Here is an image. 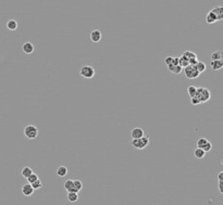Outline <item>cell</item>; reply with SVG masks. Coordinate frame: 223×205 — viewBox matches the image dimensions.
<instances>
[{
	"instance_id": "cell-6",
	"label": "cell",
	"mask_w": 223,
	"mask_h": 205,
	"mask_svg": "<svg viewBox=\"0 0 223 205\" xmlns=\"http://www.w3.org/2000/svg\"><path fill=\"white\" fill-rule=\"evenodd\" d=\"M131 136H132L133 139H140L143 136H145V132L142 128H139V127H135V128H133L132 132H131Z\"/></svg>"
},
{
	"instance_id": "cell-33",
	"label": "cell",
	"mask_w": 223,
	"mask_h": 205,
	"mask_svg": "<svg viewBox=\"0 0 223 205\" xmlns=\"http://www.w3.org/2000/svg\"><path fill=\"white\" fill-rule=\"evenodd\" d=\"M219 191L221 194H223V181H219Z\"/></svg>"
},
{
	"instance_id": "cell-2",
	"label": "cell",
	"mask_w": 223,
	"mask_h": 205,
	"mask_svg": "<svg viewBox=\"0 0 223 205\" xmlns=\"http://www.w3.org/2000/svg\"><path fill=\"white\" fill-rule=\"evenodd\" d=\"M24 135L27 139H31V140L36 139L38 136V129L34 125H27L24 128Z\"/></svg>"
},
{
	"instance_id": "cell-24",
	"label": "cell",
	"mask_w": 223,
	"mask_h": 205,
	"mask_svg": "<svg viewBox=\"0 0 223 205\" xmlns=\"http://www.w3.org/2000/svg\"><path fill=\"white\" fill-rule=\"evenodd\" d=\"M183 57L184 58H186L187 60H190V59H197L196 53H194V52H192V51H184Z\"/></svg>"
},
{
	"instance_id": "cell-14",
	"label": "cell",
	"mask_w": 223,
	"mask_h": 205,
	"mask_svg": "<svg viewBox=\"0 0 223 205\" xmlns=\"http://www.w3.org/2000/svg\"><path fill=\"white\" fill-rule=\"evenodd\" d=\"M194 67H195V69H196V71L200 74V73H203V72L206 71V67H207V66H206V63H203V62H199L198 61V62L196 63V65H194Z\"/></svg>"
},
{
	"instance_id": "cell-12",
	"label": "cell",
	"mask_w": 223,
	"mask_h": 205,
	"mask_svg": "<svg viewBox=\"0 0 223 205\" xmlns=\"http://www.w3.org/2000/svg\"><path fill=\"white\" fill-rule=\"evenodd\" d=\"M64 189L68 192H76L74 188V185H73V180H66L64 182ZM77 193V192H76Z\"/></svg>"
},
{
	"instance_id": "cell-28",
	"label": "cell",
	"mask_w": 223,
	"mask_h": 205,
	"mask_svg": "<svg viewBox=\"0 0 223 205\" xmlns=\"http://www.w3.org/2000/svg\"><path fill=\"white\" fill-rule=\"evenodd\" d=\"M43 187V182L40 181V179H37L36 181H34L33 183H32V188L34 189V190H37V189H40Z\"/></svg>"
},
{
	"instance_id": "cell-7",
	"label": "cell",
	"mask_w": 223,
	"mask_h": 205,
	"mask_svg": "<svg viewBox=\"0 0 223 205\" xmlns=\"http://www.w3.org/2000/svg\"><path fill=\"white\" fill-rule=\"evenodd\" d=\"M34 189L32 188V185L30 183H25V185H22V193L25 195V196H30L34 193Z\"/></svg>"
},
{
	"instance_id": "cell-1",
	"label": "cell",
	"mask_w": 223,
	"mask_h": 205,
	"mask_svg": "<svg viewBox=\"0 0 223 205\" xmlns=\"http://www.w3.org/2000/svg\"><path fill=\"white\" fill-rule=\"evenodd\" d=\"M195 97L198 98L200 103H205V102H208L209 100H210L211 94H210L209 89L199 87V88H197V90H196V96H195Z\"/></svg>"
},
{
	"instance_id": "cell-23",
	"label": "cell",
	"mask_w": 223,
	"mask_h": 205,
	"mask_svg": "<svg viewBox=\"0 0 223 205\" xmlns=\"http://www.w3.org/2000/svg\"><path fill=\"white\" fill-rule=\"evenodd\" d=\"M178 65L180 66H182V67H186V66H188V60L186 58H184L183 55L181 57V58H178Z\"/></svg>"
},
{
	"instance_id": "cell-15",
	"label": "cell",
	"mask_w": 223,
	"mask_h": 205,
	"mask_svg": "<svg viewBox=\"0 0 223 205\" xmlns=\"http://www.w3.org/2000/svg\"><path fill=\"white\" fill-rule=\"evenodd\" d=\"M168 69L169 71H171V72L174 74H180L182 72L183 67L180 66V65H172V64H171V65H168Z\"/></svg>"
},
{
	"instance_id": "cell-4",
	"label": "cell",
	"mask_w": 223,
	"mask_h": 205,
	"mask_svg": "<svg viewBox=\"0 0 223 205\" xmlns=\"http://www.w3.org/2000/svg\"><path fill=\"white\" fill-rule=\"evenodd\" d=\"M184 73H185V76L188 78V79H195L199 76V73L195 69L193 65H188L186 67H184Z\"/></svg>"
},
{
	"instance_id": "cell-3",
	"label": "cell",
	"mask_w": 223,
	"mask_h": 205,
	"mask_svg": "<svg viewBox=\"0 0 223 205\" xmlns=\"http://www.w3.org/2000/svg\"><path fill=\"white\" fill-rule=\"evenodd\" d=\"M79 75L84 78H93L95 76V69L89 65H84L79 69Z\"/></svg>"
},
{
	"instance_id": "cell-26",
	"label": "cell",
	"mask_w": 223,
	"mask_h": 205,
	"mask_svg": "<svg viewBox=\"0 0 223 205\" xmlns=\"http://www.w3.org/2000/svg\"><path fill=\"white\" fill-rule=\"evenodd\" d=\"M37 179H39L38 178V175L37 174H35V173H33L32 175L28 177V178H26V180H27V183H30V185H32L34 181H36Z\"/></svg>"
},
{
	"instance_id": "cell-17",
	"label": "cell",
	"mask_w": 223,
	"mask_h": 205,
	"mask_svg": "<svg viewBox=\"0 0 223 205\" xmlns=\"http://www.w3.org/2000/svg\"><path fill=\"white\" fill-rule=\"evenodd\" d=\"M68 200L71 202V203H74L76 201L79 200V194L76 192H68V195H66Z\"/></svg>"
},
{
	"instance_id": "cell-18",
	"label": "cell",
	"mask_w": 223,
	"mask_h": 205,
	"mask_svg": "<svg viewBox=\"0 0 223 205\" xmlns=\"http://www.w3.org/2000/svg\"><path fill=\"white\" fill-rule=\"evenodd\" d=\"M194 155L196 158H203L205 155H206V152L203 151V149H199V148H196L195 151H194Z\"/></svg>"
},
{
	"instance_id": "cell-20",
	"label": "cell",
	"mask_w": 223,
	"mask_h": 205,
	"mask_svg": "<svg viewBox=\"0 0 223 205\" xmlns=\"http://www.w3.org/2000/svg\"><path fill=\"white\" fill-rule=\"evenodd\" d=\"M32 174H33V171H32L31 167H28V166L23 167V169H22V176H23L24 178H28Z\"/></svg>"
},
{
	"instance_id": "cell-16",
	"label": "cell",
	"mask_w": 223,
	"mask_h": 205,
	"mask_svg": "<svg viewBox=\"0 0 223 205\" xmlns=\"http://www.w3.org/2000/svg\"><path fill=\"white\" fill-rule=\"evenodd\" d=\"M66 174H68V168L65 166H59L57 168V175L59 177H65Z\"/></svg>"
},
{
	"instance_id": "cell-5",
	"label": "cell",
	"mask_w": 223,
	"mask_h": 205,
	"mask_svg": "<svg viewBox=\"0 0 223 205\" xmlns=\"http://www.w3.org/2000/svg\"><path fill=\"white\" fill-rule=\"evenodd\" d=\"M101 38H102V35H101L100 30H98V29L92 30V33H90V40L93 42H99Z\"/></svg>"
},
{
	"instance_id": "cell-27",
	"label": "cell",
	"mask_w": 223,
	"mask_h": 205,
	"mask_svg": "<svg viewBox=\"0 0 223 205\" xmlns=\"http://www.w3.org/2000/svg\"><path fill=\"white\" fill-rule=\"evenodd\" d=\"M207 142H208V140H207L206 138H200V139L197 140V148H199V149H203Z\"/></svg>"
},
{
	"instance_id": "cell-35",
	"label": "cell",
	"mask_w": 223,
	"mask_h": 205,
	"mask_svg": "<svg viewBox=\"0 0 223 205\" xmlns=\"http://www.w3.org/2000/svg\"><path fill=\"white\" fill-rule=\"evenodd\" d=\"M218 179L219 181H223V171H220L218 174Z\"/></svg>"
},
{
	"instance_id": "cell-29",
	"label": "cell",
	"mask_w": 223,
	"mask_h": 205,
	"mask_svg": "<svg viewBox=\"0 0 223 205\" xmlns=\"http://www.w3.org/2000/svg\"><path fill=\"white\" fill-rule=\"evenodd\" d=\"M140 141H142V144L144 146V148H146V146L149 144V141H150V139H149V137L148 136H143L142 138H140Z\"/></svg>"
},
{
	"instance_id": "cell-8",
	"label": "cell",
	"mask_w": 223,
	"mask_h": 205,
	"mask_svg": "<svg viewBox=\"0 0 223 205\" xmlns=\"http://www.w3.org/2000/svg\"><path fill=\"white\" fill-rule=\"evenodd\" d=\"M22 49H23V52L26 54H31L34 52V46H33V44L30 42V41H26L25 44H23Z\"/></svg>"
},
{
	"instance_id": "cell-32",
	"label": "cell",
	"mask_w": 223,
	"mask_h": 205,
	"mask_svg": "<svg viewBox=\"0 0 223 205\" xmlns=\"http://www.w3.org/2000/svg\"><path fill=\"white\" fill-rule=\"evenodd\" d=\"M172 61H173V57H167L165 60H164V63L167 64V66H168V65L172 64Z\"/></svg>"
},
{
	"instance_id": "cell-31",
	"label": "cell",
	"mask_w": 223,
	"mask_h": 205,
	"mask_svg": "<svg viewBox=\"0 0 223 205\" xmlns=\"http://www.w3.org/2000/svg\"><path fill=\"white\" fill-rule=\"evenodd\" d=\"M190 103L193 105H198V104H200V101H199V99L197 97H194V98H190Z\"/></svg>"
},
{
	"instance_id": "cell-10",
	"label": "cell",
	"mask_w": 223,
	"mask_h": 205,
	"mask_svg": "<svg viewBox=\"0 0 223 205\" xmlns=\"http://www.w3.org/2000/svg\"><path fill=\"white\" fill-rule=\"evenodd\" d=\"M217 21H218L217 15L214 14L213 12H211V11H209L207 16H206V22H207L208 24H213V23H216Z\"/></svg>"
},
{
	"instance_id": "cell-34",
	"label": "cell",
	"mask_w": 223,
	"mask_h": 205,
	"mask_svg": "<svg viewBox=\"0 0 223 205\" xmlns=\"http://www.w3.org/2000/svg\"><path fill=\"white\" fill-rule=\"evenodd\" d=\"M172 65H178V57H173Z\"/></svg>"
},
{
	"instance_id": "cell-11",
	"label": "cell",
	"mask_w": 223,
	"mask_h": 205,
	"mask_svg": "<svg viewBox=\"0 0 223 205\" xmlns=\"http://www.w3.org/2000/svg\"><path fill=\"white\" fill-rule=\"evenodd\" d=\"M210 66L213 71H219L223 67V62L222 60H219V61H211L210 62Z\"/></svg>"
},
{
	"instance_id": "cell-30",
	"label": "cell",
	"mask_w": 223,
	"mask_h": 205,
	"mask_svg": "<svg viewBox=\"0 0 223 205\" xmlns=\"http://www.w3.org/2000/svg\"><path fill=\"white\" fill-rule=\"evenodd\" d=\"M211 149H212V144H211V142H209V141L207 142V143L205 144V146H203V151H205V152H206V153H207V152L210 151Z\"/></svg>"
},
{
	"instance_id": "cell-9",
	"label": "cell",
	"mask_w": 223,
	"mask_h": 205,
	"mask_svg": "<svg viewBox=\"0 0 223 205\" xmlns=\"http://www.w3.org/2000/svg\"><path fill=\"white\" fill-rule=\"evenodd\" d=\"M211 12H213L214 14L217 15L218 21L223 19V7L222 5H217V7H214V8L211 10Z\"/></svg>"
},
{
	"instance_id": "cell-21",
	"label": "cell",
	"mask_w": 223,
	"mask_h": 205,
	"mask_svg": "<svg viewBox=\"0 0 223 205\" xmlns=\"http://www.w3.org/2000/svg\"><path fill=\"white\" fill-rule=\"evenodd\" d=\"M73 185H74V188H75V190H76V192L79 193V191L83 189V182L81 180H79V179H75V180H73Z\"/></svg>"
},
{
	"instance_id": "cell-19",
	"label": "cell",
	"mask_w": 223,
	"mask_h": 205,
	"mask_svg": "<svg viewBox=\"0 0 223 205\" xmlns=\"http://www.w3.org/2000/svg\"><path fill=\"white\" fill-rule=\"evenodd\" d=\"M131 144L134 146V148H136V149H138V150H143L145 149L144 146L142 144V141H140V139H133L132 142H131Z\"/></svg>"
},
{
	"instance_id": "cell-22",
	"label": "cell",
	"mask_w": 223,
	"mask_h": 205,
	"mask_svg": "<svg viewBox=\"0 0 223 205\" xmlns=\"http://www.w3.org/2000/svg\"><path fill=\"white\" fill-rule=\"evenodd\" d=\"M211 61H219V60H222V52L220 51H214L212 54H211Z\"/></svg>"
},
{
	"instance_id": "cell-25",
	"label": "cell",
	"mask_w": 223,
	"mask_h": 205,
	"mask_svg": "<svg viewBox=\"0 0 223 205\" xmlns=\"http://www.w3.org/2000/svg\"><path fill=\"white\" fill-rule=\"evenodd\" d=\"M196 90H197V88L195 87V86H189L187 88V93H188V96L190 98H194L196 96Z\"/></svg>"
},
{
	"instance_id": "cell-13",
	"label": "cell",
	"mask_w": 223,
	"mask_h": 205,
	"mask_svg": "<svg viewBox=\"0 0 223 205\" xmlns=\"http://www.w3.org/2000/svg\"><path fill=\"white\" fill-rule=\"evenodd\" d=\"M5 26H7V28L9 29V30H15V29L18 28V22L15 20H9L7 22Z\"/></svg>"
}]
</instances>
